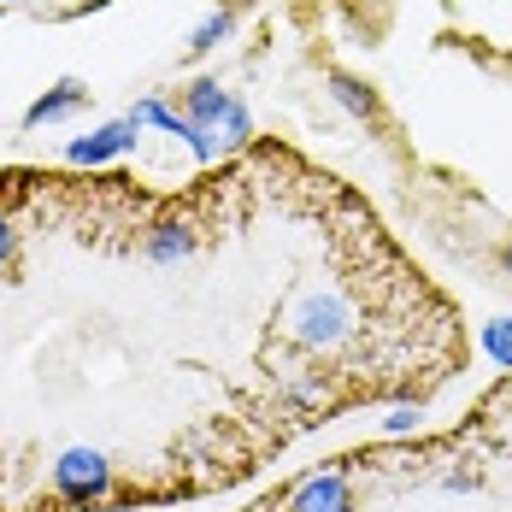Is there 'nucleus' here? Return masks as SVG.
Wrapping results in <instances>:
<instances>
[{
    "mask_svg": "<svg viewBox=\"0 0 512 512\" xmlns=\"http://www.w3.org/2000/svg\"><path fill=\"white\" fill-rule=\"evenodd\" d=\"M12 248H18V230H12V224H6V212H0V265L12 259Z\"/></svg>",
    "mask_w": 512,
    "mask_h": 512,
    "instance_id": "10",
    "label": "nucleus"
},
{
    "mask_svg": "<svg viewBox=\"0 0 512 512\" xmlns=\"http://www.w3.org/2000/svg\"><path fill=\"white\" fill-rule=\"evenodd\" d=\"M0 6H6V0H0Z\"/></svg>",
    "mask_w": 512,
    "mask_h": 512,
    "instance_id": "13",
    "label": "nucleus"
},
{
    "mask_svg": "<svg viewBox=\"0 0 512 512\" xmlns=\"http://www.w3.org/2000/svg\"><path fill=\"white\" fill-rule=\"evenodd\" d=\"M77 106H89V89H83L77 77H65V83H53L48 95H36V101L24 106V130H42V124H59V118H71Z\"/></svg>",
    "mask_w": 512,
    "mask_h": 512,
    "instance_id": "4",
    "label": "nucleus"
},
{
    "mask_svg": "<svg viewBox=\"0 0 512 512\" xmlns=\"http://www.w3.org/2000/svg\"><path fill=\"white\" fill-rule=\"evenodd\" d=\"M383 430H389V436H407V430H418V407H395L389 418H383Z\"/></svg>",
    "mask_w": 512,
    "mask_h": 512,
    "instance_id": "8",
    "label": "nucleus"
},
{
    "mask_svg": "<svg viewBox=\"0 0 512 512\" xmlns=\"http://www.w3.org/2000/svg\"><path fill=\"white\" fill-rule=\"evenodd\" d=\"M136 136H142V124H136V118L124 112V118H112V124H101L95 136L71 142V148H65V159H71V165H106V159L130 154V148H136Z\"/></svg>",
    "mask_w": 512,
    "mask_h": 512,
    "instance_id": "3",
    "label": "nucleus"
},
{
    "mask_svg": "<svg viewBox=\"0 0 512 512\" xmlns=\"http://www.w3.org/2000/svg\"><path fill=\"white\" fill-rule=\"evenodd\" d=\"M230 30H236V6H218V12L206 18L201 30L189 36V53H212L218 42H230Z\"/></svg>",
    "mask_w": 512,
    "mask_h": 512,
    "instance_id": "7",
    "label": "nucleus"
},
{
    "mask_svg": "<svg viewBox=\"0 0 512 512\" xmlns=\"http://www.w3.org/2000/svg\"><path fill=\"white\" fill-rule=\"evenodd\" d=\"M289 512H354V483L348 471H312L289 489Z\"/></svg>",
    "mask_w": 512,
    "mask_h": 512,
    "instance_id": "2",
    "label": "nucleus"
},
{
    "mask_svg": "<svg viewBox=\"0 0 512 512\" xmlns=\"http://www.w3.org/2000/svg\"><path fill=\"white\" fill-rule=\"evenodd\" d=\"M195 254V236L183 230V218H159L154 230H148V259L154 265H177V259Z\"/></svg>",
    "mask_w": 512,
    "mask_h": 512,
    "instance_id": "5",
    "label": "nucleus"
},
{
    "mask_svg": "<svg viewBox=\"0 0 512 512\" xmlns=\"http://www.w3.org/2000/svg\"><path fill=\"white\" fill-rule=\"evenodd\" d=\"M501 271H507V277H512V242H507V248H501Z\"/></svg>",
    "mask_w": 512,
    "mask_h": 512,
    "instance_id": "11",
    "label": "nucleus"
},
{
    "mask_svg": "<svg viewBox=\"0 0 512 512\" xmlns=\"http://www.w3.org/2000/svg\"><path fill=\"white\" fill-rule=\"evenodd\" d=\"M53 489H59V501H71V507H95L112 495V465H106L101 448H65L59 460H53Z\"/></svg>",
    "mask_w": 512,
    "mask_h": 512,
    "instance_id": "1",
    "label": "nucleus"
},
{
    "mask_svg": "<svg viewBox=\"0 0 512 512\" xmlns=\"http://www.w3.org/2000/svg\"><path fill=\"white\" fill-rule=\"evenodd\" d=\"M230 6H248V0H230Z\"/></svg>",
    "mask_w": 512,
    "mask_h": 512,
    "instance_id": "12",
    "label": "nucleus"
},
{
    "mask_svg": "<svg viewBox=\"0 0 512 512\" xmlns=\"http://www.w3.org/2000/svg\"><path fill=\"white\" fill-rule=\"evenodd\" d=\"M324 89H330V101H336V106H348L354 118H365V124L377 118V95H371L359 77H348V71H330V77H324Z\"/></svg>",
    "mask_w": 512,
    "mask_h": 512,
    "instance_id": "6",
    "label": "nucleus"
},
{
    "mask_svg": "<svg viewBox=\"0 0 512 512\" xmlns=\"http://www.w3.org/2000/svg\"><path fill=\"white\" fill-rule=\"evenodd\" d=\"M489 348H495V359H512V330H507V324H495V330H489Z\"/></svg>",
    "mask_w": 512,
    "mask_h": 512,
    "instance_id": "9",
    "label": "nucleus"
}]
</instances>
